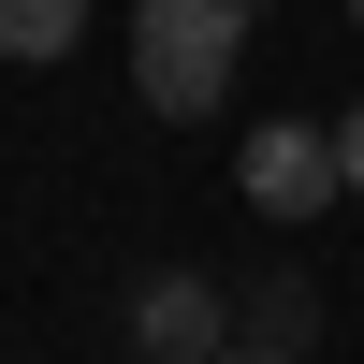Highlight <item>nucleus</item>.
<instances>
[{
    "mask_svg": "<svg viewBox=\"0 0 364 364\" xmlns=\"http://www.w3.org/2000/svg\"><path fill=\"white\" fill-rule=\"evenodd\" d=\"M233 58H248V0H132V87H146V117H219Z\"/></svg>",
    "mask_w": 364,
    "mask_h": 364,
    "instance_id": "1",
    "label": "nucleus"
},
{
    "mask_svg": "<svg viewBox=\"0 0 364 364\" xmlns=\"http://www.w3.org/2000/svg\"><path fill=\"white\" fill-rule=\"evenodd\" d=\"M219 364H291V350H248V336H233V350H219Z\"/></svg>",
    "mask_w": 364,
    "mask_h": 364,
    "instance_id": "7",
    "label": "nucleus"
},
{
    "mask_svg": "<svg viewBox=\"0 0 364 364\" xmlns=\"http://www.w3.org/2000/svg\"><path fill=\"white\" fill-rule=\"evenodd\" d=\"M233 336L306 364V336H321V277H291V262H277V277H248V291H233Z\"/></svg>",
    "mask_w": 364,
    "mask_h": 364,
    "instance_id": "4",
    "label": "nucleus"
},
{
    "mask_svg": "<svg viewBox=\"0 0 364 364\" xmlns=\"http://www.w3.org/2000/svg\"><path fill=\"white\" fill-rule=\"evenodd\" d=\"M233 190H248L262 219H321V204L350 190V175H336V132H306V117H262V132H248V161H233Z\"/></svg>",
    "mask_w": 364,
    "mask_h": 364,
    "instance_id": "2",
    "label": "nucleus"
},
{
    "mask_svg": "<svg viewBox=\"0 0 364 364\" xmlns=\"http://www.w3.org/2000/svg\"><path fill=\"white\" fill-rule=\"evenodd\" d=\"M132 350H146V364H219V350H233V291L190 277V262H161V277L132 291Z\"/></svg>",
    "mask_w": 364,
    "mask_h": 364,
    "instance_id": "3",
    "label": "nucleus"
},
{
    "mask_svg": "<svg viewBox=\"0 0 364 364\" xmlns=\"http://www.w3.org/2000/svg\"><path fill=\"white\" fill-rule=\"evenodd\" d=\"M336 175H350V204H364V102L336 117Z\"/></svg>",
    "mask_w": 364,
    "mask_h": 364,
    "instance_id": "6",
    "label": "nucleus"
},
{
    "mask_svg": "<svg viewBox=\"0 0 364 364\" xmlns=\"http://www.w3.org/2000/svg\"><path fill=\"white\" fill-rule=\"evenodd\" d=\"M73 44H87V0H0V58L44 73V58H73Z\"/></svg>",
    "mask_w": 364,
    "mask_h": 364,
    "instance_id": "5",
    "label": "nucleus"
},
{
    "mask_svg": "<svg viewBox=\"0 0 364 364\" xmlns=\"http://www.w3.org/2000/svg\"><path fill=\"white\" fill-rule=\"evenodd\" d=\"M350 29H364V0H350Z\"/></svg>",
    "mask_w": 364,
    "mask_h": 364,
    "instance_id": "8",
    "label": "nucleus"
}]
</instances>
